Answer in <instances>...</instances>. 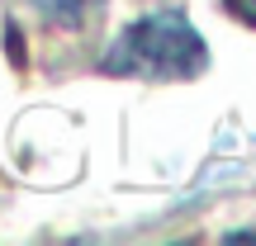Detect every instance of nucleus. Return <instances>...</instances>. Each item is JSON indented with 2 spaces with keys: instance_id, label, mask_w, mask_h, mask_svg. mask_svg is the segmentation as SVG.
Returning <instances> with one entry per match:
<instances>
[{
  "instance_id": "nucleus-2",
  "label": "nucleus",
  "mask_w": 256,
  "mask_h": 246,
  "mask_svg": "<svg viewBox=\"0 0 256 246\" xmlns=\"http://www.w3.org/2000/svg\"><path fill=\"white\" fill-rule=\"evenodd\" d=\"M34 5L43 9V14H52V19H81L95 0H34Z\"/></svg>"
},
{
  "instance_id": "nucleus-1",
  "label": "nucleus",
  "mask_w": 256,
  "mask_h": 246,
  "mask_svg": "<svg viewBox=\"0 0 256 246\" xmlns=\"http://www.w3.org/2000/svg\"><path fill=\"white\" fill-rule=\"evenodd\" d=\"M209 66V43L180 9H152L114 33L100 71L128 81H194Z\"/></svg>"
},
{
  "instance_id": "nucleus-3",
  "label": "nucleus",
  "mask_w": 256,
  "mask_h": 246,
  "mask_svg": "<svg viewBox=\"0 0 256 246\" xmlns=\"http://www.w3.org/2000/svg\"><path fill=\"white\" fill-rule=\"evenodd\" d=\"M223 9H228L232 19H242L247 28H256V0H223Z\"/></svg>"
}]
</instances>
